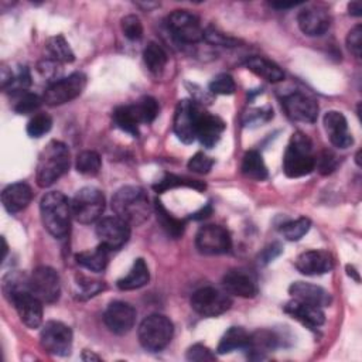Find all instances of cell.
<instances>
[{"label": "cell", "mask_w": 362, "mask_h": 362, "mask_svg": "<svg viewBox=\"0 0 362 362\" xmlns=\"http://www.w3.org/2000/svg\"><path fill=\"white\" fill-rule=\"evenodd\" d=\"M52 127V119L47 113H37L31 120L27 123V134L30 137L38 139L48 133Z\"/></svg>", "instance_id": "39"}, {"label": "cell", "mask_w": 362, "mask_h": 362, "mask_svg": "<svg viewBox=\"0 0 362 362\" xmlns=\"http://www.w3.org/2000/svg\"><path fill=\"white\" fill-rule=\"evenodd\" d=\"M315 167L320 170L321 174L327 175L331 174L337 167V157L332 151L324 150L320 153L318 157H315Z\"/></svg>", "instance_id": "47"}, {"label": "cell", "mask_w": 362, "mask_h": 362, "mask_svg": "<svg viewBox=\"0 0 362 362\" xmlns=\"http://www.w3.org/2000/svg\"><path fill=\"white\" fill-rule=\"evenodd\" d=\"M30 290L42 303H55L61 293L58 273L48 266L37 267L30 276Z\"/></svg>", "instance_id": "12"}, {"label": "cell", "mask_w": 362, "mask_h": 362, "mask_svg": "<svg viewBox=\"0 0 362 362\" xmlns=\"http://www.w3.org/2000/svg\"><path fill=\"white\" fill-rule=\"evenodd\" d=\"M242 173L245 177L256 181H263L267 178V168L263 161V157L256 150H249L245 153L242 160Z\"/></svg>", "instance_id": "31"}, {"label": "cell", "mask_w": 362, "mask_h": 362, "mask_svg": "<svg viewBox=\"0 0 362 362\" xmlns=\"http://www.w3.org/2000/svg\"><path fill=\"white\" fill-rule=\"evenodd\" d=\"M96 236L110 250L122 247L130 238V225L119 216H106L96 223Z\"/></svg>", "instance_id": "14"}, {"label": "cell", "mask_w": 362, "mask_h": 362, "mask_svg": "<svg viewBox=\"0 0 362 362\" xmlns=\"http://www.w3.org/2000/svg\"><path fill=\"white\" fill-rule=\"evenodd\" d=\"M120 28L126 38L136 41L143 37V24L134 14H127L120 20Z\"/></svg>", "instance_id": "41"}, {"label": "cell", "mask_w": 362, "mask_h": 362, "mask_svg": "<svg viewBox=\"0 0 362 362\" xmlns=\"http://www.w3.org/2000/svg\"><path fill=\"white\" fill-rule=\"evenodd\" d=\"M346 270H348V274H349V276H352L356 281H359V276H358L356 270H355L352 266H346Z\"/></svg>", "instance_id": "56"}, {"label": "cell", "mask_w": 362, "mask_h": 362, "mask_svg": "<svg viewBox=\"0 0 362 362\" xmlns=\"http://www.w3.org/2000/svg\"><path fill=\"white\" fill-rule=\"evenodd\" d=\"M297 24L305 35L320 37L328 31L331 25V17L324 8L308 7L298 13Z\"/></svg>", "instance_id": "18"}, {"label": "cell", "mask_w": 362, "mask_h": 362, "mask_svg": "<svg viewBox=\"0 0 362 362\" xmlns=\"http://www.w3.org/2000/svg\"><path fill=\"white\" fill-rule=\"evenodd\" d=\"M284 313L298 320L301 324L317 328L325 322V314L318 305H313L308 303H303L300 300H291L284 305Z\"/></svg>", "instance_id": "23"}, {"label": "cell", "mask_w": 362, "mask_h": 362, "mask_svg": "<svg viewBox=\"0 0 362 362\" xmlns=\"http://www.w3.org/2000/svg\"><path fill=\"white\" fill-rule=\"evenodd\" d=\"M100 165H102V161L96 151L85 150L76 156V161H75L76 171L83 175H90V177L96 175L100 171Z\"/></svg>", "instance_id": "37"}, {"label": "cell", "mask_w": 362, "mask_h": 362, "mask_svg": "<svg viewBox=\"0 0 362 362\" xmlns=\"http://www.w3.org/2000/svg\"><path fill=\"white\" fill-rule=\"evenodd\" d=\"M297 3H272V7H276V8H290V7H296Z\"/></svg>", "instance_id": "55"}, {"label": "cell", "mask_w": 362, "mask_h": 362, "mask_svg": "<svg viewBox=\"0 0 362 362\" xmlns=\"http://www.w3.org/2000/svg\"><path fill=\"white\" fill-rule=\"evenodd\" d=\"M214 165V160L204 153L194 154L188 161V168L197 174H206Z\"/></svg>", "instance_id": "46"}, {"label": "cell", "mask_w": 362, "mask_h": 362, "mask_svg": "<svg viewBox=\"0 0 362 362\" xmlns=\"http://www.w3.org/2000/svg\"><path fill=\"white\" fill-rule=\"evenodd\" d=\"M185 356L188 361L192 362H205L215 359V355L211 352V349L202 344H194L192 346H189Z\"/></svg>", "instance_id": "48"}, {"label": "cell", "mask_w": 362, "mask_h": 362, "mask_svg": "<svg viewBox=\"0 0 362 362\" xmlns=\"http://www.w3.org/2000/svg\"><path fill=\"white\" fill-rule=\"evenodd\" d=\"M86 85V76L82 72H74L66 78L52 82L44 92V102L49 106L64 105L78 98Z\"/></svg>", "instance_id": "7"}, {"label": "cell", "mask_w": 362, "mask_h": 362, "mask_svg": "<svg viewBox=\"0 0 362 362\" xmlns=\"http://www.w3.org/2000/svg\"><path fill=\"white\" fill-rule=\"evenodd\" d=\"M324 127L329 141L338 148H348L352 143V134L348 130L345 116L338 110H329L324 115Z\"/></svg>", "instance_id": "19"}, {"label": "cell", "mask_w": 362, "mask_h": 362, "mask_svg": "<svg viewBox=\"0 0 362 362\" xmlns=\"http://www.w3.org/2000/svg\"><path fill=\"white\" fill-rule=\"evenodd\" d=\"M279 344V337L270 329H260L249 335L247 345L245 351H247V356L250 359H263L267 352L273 351Z\"/></svg>", "instance_id": "26"}, {"label": "cell", "mask_w": 362, "mask_h": 362, "mask_svg": "<svg viewBox=\"0 0 362 362\" xmlns=\"http://www.w3.org/2000/svg\"><path fill=\"white\" fill-rule=\"evenodd\" d=\"M112 117H113L115 124L119 129H122L123 132L130 133L132 136L137 137V134H139V124L141 123V119H140V113L137 110L136 103L116 107L113 110Z\"/></svg>", "instance_id": "27"}, {"label": "cell", "mask_w": 362, "mask_h": 362, "mask_svg": "<svg viewBox=\"0 0 362 362\" xmlns=\"http://www.w3.org/2000/svg\"><path fill=\"white\" fill-rule=\"evenodd\" d=\"M143 59L148 71L154 75H160L167 65V52L156 42H150L143 51Z\"/></svg>", "instance_id": "34"}, {"label": "cell", "mask_w": 362, "mask_h": 362, "mask_svg": "<svg viewBox=\"0 0 362 362\" xmlns=\"http://www.w3.org/2000/svg\"><path fill=\"white\" fill-rule=\"evenodd\" d=\"M82 359L86 361V362H89V361H100V358L98 355H95L93 352H90V351H83Z\"/></svg>", "instance_id": "54"}, {"label": "cell", "mask_w": 362, "mask_h": 362, "mask_svg": "<svg viewBox=\"0 0 362 362\" xmlns=\"http://www.w3.org/2000/svg\"><path fill=\"white\" fill-rule=\"evenodd\" d=\"M232 305L230 297L214 287H202L191 297V307L204 317H218Z\"/></svg>", "instance_id": "9"}, {"label": "cell", "mask_w": 362, "mask_h": 362, "mask_svg": "<svg viewBox=\"0 0 362 362\" xmlns=\"http://www.w3.org/2000/svg\"><path fill=\"white\" fill-rule=\"evenodd\" d=\"M31 76L27 68H21L17 75L13 76L10 85L6 88V92H10L11 95H20L24 93V90L30 86Z\"/></svg>", "instance_id": "45"}, {"label": "cell", "mask_w": 362, "mask_h": 362, "mask_svg": "<svg viewBox=\"0 0 362 362\" xmlns=\"http://www.w3.org/2000/svg\"><path fill=\"white\" fill-rule=\"evenodd\" d=\"M174 334V325L163 314H151L139 325V341L147 351L157 352L165 348Z\"/></svg>", "instance_id": "5"}, {"label": "cell", "mask_w": 362, "mask_h": 362, "mask_svg": "<svg viewBox=\"0 0 362 362\" xmlns=\"http://www.w3.org/2000/svg\"><path fill=\"white\" fill-rule=\"evenodd\" d=\"M141 122L143 123H151L156 116L158 115V103L151 96H144L139 102H136Z\"/></svg>", "instance_id": "43"}, {"label": "cell", "mask_w": 362, "mask_h": 362, "mask_svg": "<svg viewBox=\"0 0 362 362\" xmlns=\"http://www.w3.org/2000/svg\"><path fill=\"white\" fill-rule=\"evenodd\" d=\"M283 107L288 117L303 123H314L318 116V105L317 102L301 92H293L286 95L281 100Z\"/></svg>", "instance_id": "16"}, {"label": "cell", "mask_w": 362, "mask_h": 362, "mask_svg": "<svg viewBox=\"0 0 362 362\" xmlns=\"http://www.w3.org/2000/svg\"><path fill=\"white\" fill-rule=\"evenodd\" d=\"M33 199V189L25 182H14L7 185L1 192V202L7 212L17 214L28 206Z\"/></svg>", "instance_id": "24"}, {"label": "cell", "mask_w": 362, "mask_h": 362, "mask_svg": "<svg viewBox=\"0 0 362 362\" xmlns=\"http://www.w3.org/2000/svg\"><path fill=\"white\" fill-rule=\"evenodd\" d=\"M42 102H44V99H41L38 95L24 92V93L18 95V99L14 103V110L20 115H30V113L38 110Z\"/></svg>", "instance_id": "40"}, {"label": "cell", "mask_w": 362, "mask_h": 362, "mask_svg": "<svg viewBox=\"0 0 362 362\" xmlns=\"http://www.w3.org/2000/svg\"><path fill=\"white\" fill-rule=\"evenodd\" d=\"M41 221L45 229L57 239H64L71 228V201L58 191L47 192L40 202Z\"/></svg>", "instance_id": "3"}, {"label": "cell", "mask_w": 362, "mask_h": 362, "mask_svg": "<svg viewBox=\"0 0 362 362\" xmlns=\"http://www.w3.org/2000/svg\"><path fill=\"white\" fill-rule=\"evenodd\" d=\"M211 212V206L208 205V206H205V208H202L199 212H195L191 218L192 219H202V218H205V216H208V214Z\"/></svg>", "instance_id": "53"}, {"label": "cell", "mask_w": 362, "mask_h": 362, "mask_svg": "<svg viewBox=\"0 0 362 362\" xmlns=\"http://www.w3.org/2000/svg\"><path fill=\"white\" fill-rule=\"evenodd\" d=\"M8 301L16 307L24 325L28 328H38L42 324V301L34 296L30 288L16 293Z\"/></svg>", "instance_id": "15"}, {"label": "cell", "mask_w": 362, "mask_h": 362, "mask_svg": "<svg viewBox=\"0 0 362 362\" xmlns=\"http://www.w3.org/2000/svg\"><path fill=\"white\" fill-rule=\"evenodd\" d=\"M288 293L303 303H308L318 307H325L331 304V294L315 284L304 283V281H296L288 287Z\"/></svg>", "instance_id": "25"}, {"label": "cell", "mask_w": 362, "mask_h": 362, "mask_svg": "<svg viewBox=\"0 0 362 362\" xmlns=\"http://www.w3.org/2000/svg\"><path fill=\"white\" fill-rule=\"evenodd\" d=\"M223 130H225V123L221 117L211 115L205 110H199L195 134L204 147L206 148L214 147L219 141Z\"/></svg>", "instance_id": "21"}, {"label": "cell", "mask_w": 362, "mask_h": 362, "mask_svg": "<svg viewBox=\"0 0 362 362\" xmlns=\"http://www.w3.org/2000/svg\"><path fill=\"white\" fill-rule=\"evenodd\" d=\"M47 51L51 55V59H54L57 62H72L75 59V55H74L69 44L61 34L48 38Z\"/></svg>", "instance_id": "35"}, {"label": "cell", "mask_w": 362, "mask_h": 362, "mask_svg": "<svg viewBox=\"0 0 362 362\" xmlns=\"http://www.w3.org/2000/svg\"><path fill=\"white\" fill-rule=\"evenodd\" d=\"M103 320L106 327L112 332L117 335H123L133 328L136 322V310L129 303L113 301L107 305L103 314Z\"/></svg>", "instance_id": "17"}, {"label": "cell", "mask_w": 362, "mask_h": 362, "mask_svg": "<svg viewBox=\"0 0 362 362\" xmlns=\"http://www.w3.org/2000/svg\"><path fill=\"white\" fill-rule=\"evenodd\" d=\"M109 253L110 249L105 245H99L93 250H85L76 255V263L93 273L103 272L109 262Z\"/></svg>", "instance_id": "29"}, {"label": "cell", "mask_w": 362, "mask_h": 362, "mask_svg": "<svg viewBox=\"0 0 362 362\" xmlns=\"http://www.w3.org/2000/svg\"><path fill=\"white\" fill-rule=\"evenodd\" d=\"M247 69H250L257 76L269 81V82H280L284 79L283 69L273 61L264 58V57H250L246 61Z\"/></svg>", "instance_id": "28"}, {"label": "cell", "mask_w": 362, "mask_h": 362, "mask_svg": "<svg viewBox=\"0 0 362 362\" xmlns=\"http://www.w3.org/2000/svg\"><path fill=\"white\" fill-rule=\"evenodd\" d=\"M40 342L41 346L52 355H69L72 348V331L64 322L48 321L42 325L40 332Z\"/></svg>", "instance_id": "10"}, {"label": "cell", "mask_w": 362, "mask_h": 362, "mask_svg": "<svg viewBox=\"0 0 362 362\" xmlns=\"http://www.w3.org/2000/svg\"><path fill=\"white\" fill-rule=\"evenodd\" d=\"M197 103L184 99L180 100L174 113V133L185 144L192 143L197 139V120L199 115Z\"/></svg>", "instance_id": "13"}, {"label": "cell", "mask_w": 362, "mask_h": 362, "mask_svg": "<svg viewBox=\"0 0 362 362\" xmlns=\"http://www.w3.org/2000/svg\"><path fill=\"white\" fill-rule=\"evenodd\" d=\"M348 10H349V14H352V16H361V11H362V6H361V3L359 1H351L349 4H348Z\"/></svg>", "instance_id": "52"}, {"label": "cell", "mask_w": 362, "mask_h": 362, "mask_svg": "<svg viewBox=\"0 0 362 362\" xmlns=\"http://www.w3.org/2000/svg\"><path fill=\"white\" fill-rule=\"evenodd\" d=\"M38 71L40 74L44 76V78H48V81H52V82H57L58 79V75L61 72V68H59V62L54 61V59H44L38 64ZM51 82V83H52Z\"/></svg>", "instance_id": "50"}, {"label": "cell", "mask_w": 362, "mask_h": 362, "mask_svg": "<svg viewBox=\"0 0 362 362\" xmlns=\"http://www.w3.org/2000/svg\"><path fill=\"white\" fill-rule=\"evenodd\" d=\"M204 40L208 41L209 44L222 45V47H236L239 44V40L230 35H226L214 27H208L204 30Z\"/></svg>", "instance_id": "44"}, {"label": "cell", "mask_w": 362, "mask_h": 362, "mask_svg": "<svg viewBox=\"0 0 362 362\" xmlns=\"http://www.w3.org/2000/svg\"><path fill=\"white\" fill-rule=\"evenodd\" d=\"M175 187H191L195 188L198 191L205 189V184L197 180H191L187 177H180V175H174V174H165L157 184L153 185V188L157 192H163L167 191L170 188H175Z\"/></svg>", "instance_id": "36"}, {"label": "cell", "mask_w": 362, "mask_h": 362, "mask_svg": "<svg viewBox=\"0 0 362 362\" xmlns=\"http://www.w3.org/2000/svg\"><path fill=\"white\" fill-rule=\"evenodd\" d=\"M222 284L228 293L243 297V298H252L257 294L256 280L246 270H240V269L229 270L223 276Z\"/></svg>", "instance_id": "22"}, {"label": "cell", "mask_w": 362, "mask_h": 362, "mask_svg": "<svg viewBox=\"0 0 362 362\" xmlns=\"http://www.w3.org/2000/svg\"><path fill=\"white\" fill-rule=\"evenodd\" d=\"M105 209V197L95 187L81 188L71 199L72 216L81 223L96 222Z\"/></svg>", "instance_id": "6"}, {"label": "cell", "mask_w": 362, "mask_h": 362, "mask_svg": "<svg viewBox=\"0 0 362 362\" xmlns=\"http://www.w3.org/2000/svg\"><path fill=\"white\" fill-rule=\"evenodd\" d=\"M167 27L181 42L195 44L204 40V28L199 18L188 10H175L167 17Z\"/></svg>", "instance_id": "8"}, {"label": "cell", "mask_w": 362, "mask_h": 362, "mask_svg": "<svg viewBox=\"0 0 362 362\" xmlns=\"http://www.w3.org/2000/svg\"><path fill=\"white\" fill-rule=\"evenodd\" d=\"M154 209H156V216H157V222L160 223V226L165 230L167 235L173 236L174 239L180 238L184 233V226L185 222L182 219L175 218L173 214H170L161 201L156 199L154 201Z\"/></svg>", "instance_id": "32"}, {"label": "cell", "mask_w": 362, "mask_h": 362, "mask_svg": "<svg viewBox=\"0 0 362 362\" xmlns=\"http://www.w3.org/2000/svg\"><path fill=\"white\" fill-rule=\"evenodd\" d=\"M346 45L348 49L356 57H361V51H362V27L358 24L355 25L346 35Z\"/></svg>", "instance_id": "49"}, {"label": "cell", "mask_w": 362, "mask_h": 362, "mask_svg": "<svg viewBox=\"0 0 362 362\" xmlns=\"http://www.w3.org/2000/svg\"><path fill=\"white\" fill-rule=\"evenodd\" d=\"M310 226H311V222L308 218L305 216H301V218H297L294 221H290V222H286L283 226H281V233L283 236L287 239V240H291V242H296V240H300L308 230H310Z\"/></svg>", "instance_id": "38"}, {"label": "cell", "mask_w": 362, "mask_h": 362, "mask_svg": "<svg viewBox=\"0 0 362 362\" xmlns=\"http://www.w3.org/2000/svg\"><path fill=\"white\" fill-rule=\"evenodd\" d=\"M315 168L313 143L303 132L293 133L283 156V171L290 178L308 175Z\"/></svg>", "instance_id": "4"}, {"label": "cell", "mask_w": 362, "mask_h": 362, "mask_svg": "<svg viewBox=\"0 0 362 362\" xmlns=\"http://www.w3.org/2000/svg\"><path fill=\"white\" fill-rule=\"evenodd\" d=\"M235 89H236L235 81L228 74L216 75L209 83V90L215 95H232Z\"/></svg>", "instance_id": "42"}, {"label": "cell", "mask_w": 362, "mask_h": 362, "mask_svg": "<svg viewBox=\"0 0 362 362\" xmlns=\"http://www.w3.org/2000/svg\"><path fill=\"white\" fill-rule=\"evenodd\" d=\"M296 267L305 276H320L332 270L334 260L328 252L307 250L297 257Z\"/></svg>", "instance_id": "20"}, {"label": "cell", "mask_w": 362, "mask_h": 362, "mask_svg": "<svg viewBox=\"0 0 362 362\" xmlns=\"http://www.w3.org/2000/svg\"><path fill=\"white\" fill-rule=\"evenodd\" d=\"M150 280V272L143 259H136L130 272L117 280V287L120 290H136L146 286Z\"/></svg>", "instance_id": "30"}, {"label": "cell", "mask_w": 362, "mask_h": 362, "mask_svg": "<svg viewBox=\"0 0 362 362\" xmlns=\"http://www.w3.org/2000/svg\"><path fill=\"white\" fill-rule=\"evenodd\" d=\"M197 249L202 255H223L232 247L229 232L221 225H205L195 236Z\"/></svg>", "instance_id": "11"}, {"label": "cell", "mask_w": 362, "mask_h": 362, "mask_svg": "<svg viewBox=\"0 0 362 362\" xmlns=\"http://www.w3.org/2000/svg\"><path fill=\"white\" fill-rule=\"evenodd\" d=\"M69 165L71 154L66 144L58 140H51L38 157L35 174L38 187H51L57 180H59L65 173H68Z\"/></svg>", "instance_id": "2"}, {"label": "cell", "mask_w": 362, "mask_h": 362, "mask_svg": "<svg viewBox=\"0 0 362 362\" xmlns=\"http://www.w3.org/2000/svg\"><path fill=\"white\" fill-rule=\"evenodd\" d=\"M112 209L116 216L126 221L130 226L144 223L151 214L147 194L136 185H126L117 189L112 198Z\"/></svg>", "instance_id": "1"}, {"label": "cell", "mask_w": 362, "mask_h": 362, "mask_svg": "<svg viewBox=\"0 0 362 362\" xmlns=\"http://www.w3.org/2000/svg\"><path fill=\"white\" fill-rule=\"evenodd\" d=\"M280 253H281V246H280L279 243H272V245H269V246L262 252L259 262H262L263 264H267V263H270L272 260H274Z\"/></svg>", "instance_id": "51"}, {"label": "cell", "mask_w": 362, "mask_h": 362, "mask_svg": "<svg viewBox=\"0 0 362 362\" xmlns=\"http://www.w3.org/2000/svg\"><path fill=\"white\" fill-rule=\"evenodd\" d=\"M247 339H249V334L243 328L230 327L221 338L216 351L218 354L225 355L236 349H245L247 345Z\"/></svg>", "instance_id": "33"}]
</instances>
